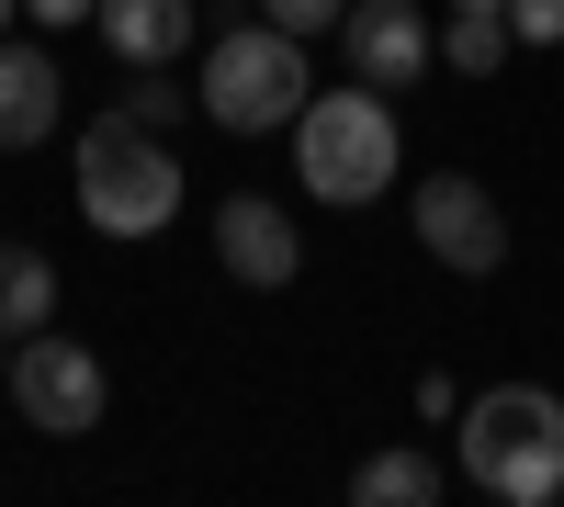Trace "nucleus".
Returning <instances> with one entry per match:
<instances>
[{
  "label": "nucleus",
  "mask_w": 564,
  "mask_h": 507,
  "mask_svg": "<svg viewBox=\"0 0 564 507\" xmlns=\"http://www.w3.org/2000/svg\"><path fill=\"white\" fill-rule=\"evenodd\" d=\"M452 463H463V485L497 496V507H553V496H564V395H542V384H486V395L452 418Z\"/></svg>",
  "instance_id": "1"
},
{
  "label": "nucleus",
  "mask_w": 564,
  "mask_h": 507,
  "mask_svg": "<svg viewBox=\"0 0 564 507\" xmlns=\"http://www.w3.org/2000/svg\"><path fill=\"white\" fill-rule=\"evenodd\" d=\"M395 158H406V135H395V90H372V79L316 90V102L294 113V169H305L316 203H372V192L395 180Z\"/></svg>",
  "instance_id": "2"
},
{
  "label": "nucleus",
  "mask_w": 564,
  "mask_h": 507,
  "mask_svg": "<svg viewBox=\"0 0 564 507\" xmlns=\"http://www.w3.org/2000/svg\"><path fill=\"white\" fill-rule=\"evenodd\" d=\"M79 214L102 225V238H159V225L181 214V158L159 124L135 113H102L79 135Z\"/></svg>",
  "instance_id": "3"
},
{
  "label": "nucleus",
  "mask_w": 564,
  "mask_h": 507,
  "mask_svg": "<svg viewBox=\"0 0 564 507\" xmlns=\"http://www.w3.org/2000/svg\"><path fill=\"white\" fill-rule=\"evenodd\" d=\"M193 102H204L226 135H271V124H294V113L316 102V79H305V34H282V23H238V34H215V45H204Z\"/></svg>",
  "instance_id": "4"
},
{
  "label": "nucleus",
  "mask_w": 564,
  "mask_h": 507,
  "mask_svg": "<svg viewBox=\"0 0 564 507\" xmlns=\"http://www.w3.org/2000/svg\"><path fill=\"white\" fill-rule=\"evenodd\" d=\"M23 406V429H45V440H90L102 429V406H113V373L102 361H90L79 339H12V384H0Z\"/></svg>",
  "instance_id": "5"
},
{
  "label": "nucleus",
  "mask_w": 564,
  "mask_h": 507,
  "mask_svg": "<svg viewBox=\"0 0 564 507\" xmlns=\"http://www.w3.org/2000/svg\"><path fill=\"white\" fill-rule=\"evenodd\" d=\"M406 225H417V249H430L441 271H463V283H486V271L508 260V214L475 169H430L406 192Z\"/></svg>",
  "instance_id": "6"
},
{
  "label": "nucleus",
  "mask_w": 564,
  "mask_h": 507,
  "mask_svg": "<svg viewBox=\"0 0 564 507\" xmlns=\"http://www.w3.org/2000/svg\"><path fill=\"white\" fill-rule=\"evenodd\" d=\"M339 57H350V79H372V90H406V79L441 68V34H430L417 0H350V12H339Z\"/></svg>",
  "instance_id": "7"
},
{
  "label": "nucleus",
  "mask_w": 564,
  "mask_h": 507,
  "mask_svg": "<svg viewBox=\"0 0 564 507\" xmlns=\"http://www.w3.org/2000/svg\"><path fill=\"white\" fill-rule=\"evenodd\" d=\"M215 260L238 271V283L282 294V283L305 271V238H294V214H282L271 192H226V203H215Z\"/></svg>",
  "instance_id": "8"
},
{
  "label": "nucleus",
  "mask_w": 564,
  "mask_h": 507,
  "mask_svg": "<svg viewBox=\"0 0 564 507\" xmlns=\"http://www.w3.org/2000/svg\"><path fill=\"white\" fill-rule=\"evenodd\" d=\"M68 113V68L45 57V45H12L0 34V147H45Z\"/></svg>",
  "instance_id": "9"
},
{
  "label": "nucleus",
  "mask_w": 564,
  "mask_h": 507,
  "mask_svg": "<svg viewBox=\"0 0 564 507\" xmlns=\"http://www.w3.org/2000/svg\"><path fill=\"white\" fill-rule=\"evenodd\" d=\"M90 23H102V45L124 68H170L181 45H193V0H102Z\"/></svg>",
  "instance_id": "10"
},
{
  "label": "nucleus",
  "mask_w": 564,
  "mask_h": 507,
  "mask_svg": "<svg viewBox=\"0 0 564 507\" xmlns=\"http://www.w3.org/2000/svg\"><path fill=\"white\" fill-rule=\"evenodd\" d=\"M34 328H57V260L12 238L0 249V339H34Z\"/></svg>",
  "instance_id": "11"
},
{
  "label": "nucleus",
  "mask_w": 564,
  "mask_h": 507,
  "mask_svg": "<svg viewBox=\"0 0 564 507\" xmlns=\"http://www.w3.org/2000/svg\"><path fill=\"white\" fill-rule=\"evenodd\" d=\"M441 485H452V474L430 463V451H406V440H395V451H372V463L350 474V496H361V507H430Z\"/></svg>",
  "instance_id": "12"
},
{
  "label": "nucleus",
  "mask_w": 564,
  "mask_h": 507,
  "mask_svg": "<svg viewBox=\"0 0 564 507\" xmlns=\"http://www.w3.org/2000/svg\"><path fill=\"white\" fill-rule=\"evenodd\" d=\"M441 68H508V12H452L441 23Z\"/></svg>",
  "instance_id": "13"
},
{
  "label": "nucleus",
  "mask_w": 564,
  "mask_h": 507,
  "mask_svg": "<svg viewBox=\"0 0 564 507\" xmlns=\"http://www.w3.org/2000/svg\"><path fill=\"white\" fill-rule=\"evenodd\" d=\"M113 113H135V124H159V135H170L181 113H193V90H181L170 68H135V90H124V102H113Z\"/></svg>",
  "instance_id": "14"
},
{
  "label": "nucleus",
  "mask_w": 564,
  "mask_h": 507,
  "mask_svg": "<svg viewBox=\"0 0 564 507\" xmlns=\"http://www.w3.org/2000/svg\"><path fill=\"white\" fill-rule=\"evenodd\" d=\"M339 12L350 0H260V23H282V34H339Z\"/></svg>",
  "instance_id": "15"
},
{
  "label": "nucleus",
  "mask_w": 564,
  "mask_h": 507,
  "mask_svg": "<svg viewBox=\"0 0 564 507\" xmlns=\"http://www.w3.org/2000/svg\"><path fill=\"white\" fill-rule=\"evenodd\" d=\"M508 45H564V0H508Z\"/></svg>",
  "instance_id": "16"
},
{
  "label": "nucleus",
  "mask_w": 564,
  "mask_h": 507,
  "mask_svg": "<svg viewBox=\"0 0 564 507\" xmlns=\"http://www.w3.org/2000/svg\"><path fill=\"white\" fill-rule=\"evenodd\" d=\"M23 12H34V23H90L102 0H23Z\"/></svg>",
  "instance_id": "17"
},
{
  "label": "nucleus",
  "mask_w": 564,
  "mask_h": 507,
  "mask_svg": "<svg viewBox=\"0 0 564 507\" xmlns=\"http://www.w3.org/2000/svg\"><path fill=\"white\" fill-rule=\"evenodd\" d=\"M452 12H508V0H452Z\"/></svg>",
  "instance_id": "18"
},
{
  "label": "nucleus",
  "mask_w": 564,
  "mask_h": 507,
  "mask_svg": "<svg viewBox=\"0 0 564 507\" xmlns=\"http://www.w3.org/2000/svg\"><path fill=\"white\" fill-rule=\"evenodd\" d=\"M0 384H12V339H0Z\"/></svg>",
  "instance_id": "19"
},
{
  "label": "nucleus",
  "mask_w": 564,
  "mask_h": 507,
  "mask_svg": "<svg viewBox=\"0 0 564 507\" xmlns=\"http://www.w3.org/2000/svg\"><path fill=\"white\" fill-rule=\"evenodd\" d=\"M12 12H23V0H0V34H12Z\"/></svg>",
  "instance_id": "20"
}]
</instances>
